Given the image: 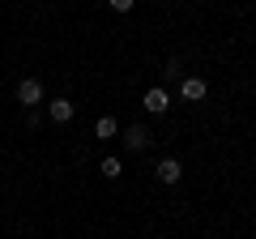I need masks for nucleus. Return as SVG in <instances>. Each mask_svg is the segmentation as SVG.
Instances as JSON below:
<instances>
[{
    "label": "nucleus",
    "mask_w": 256,
    "mask_h": 239,
    "mask_svg": "<svg viewBox=\"0 0 256 239\" xmlns=\"http://www.w3.org/2000/svg\"><path fill=\"white\" fill-rule=\"evenodd\" d=\"M150 141H154V137H150V128H141V124H132V128L124 132V146L132 150V154H141V150H146Z\"/></svg>",
    "instance_id": "obj_2"
},
{
    "label": "nucleus",
    "mask_w": 256,
    "mask_h": 239,
    "mask_svg": "<svg viewBox=\"0 0 256 239\" xmlns=\"http://www.w3.org/2000/svg\"><path fill=\"white\" fill-rule=\"evenodd\" d=\"M154 171H158V180H162V184H180V175H184V166L175 162V158H162V162H158Z\"/></svg>",
    "instance_id": "obj_3"
},
{
    "label": "nucleus",
    "mask_w": 256,
    "mask_h": 239,
    "mask_svg": "<svg viewBox=\"0 0 256 239\" xmlns=\"http://www.w3.org/2000/svg\"><path fill=\"white\" fill-rule=\"evenodd\" d=\"M18 102H22V107H30V111H34L38 102H43V82H34V77H26V82L18 86Z\"/></svg>",
    "instance_id": "obj_1"
},
{
    "label": "nucleus",
    "mask_w": 256,
    "mask_h": 239,
    "mask_svg": "<svg viewBox=\"0 0 256 239\" xmlns=\"http://www.w3.org/2000/svg\"><path fill=\"white\" fill-rule=\"evenodd\" d=\"M120 171H124V166H120V158H102V175H107V180H116Z\"/></svg>",
    "instance_id": "obj_8"
},
{
    "label": "nucleus",
    "mask_w": 256,
    "mask_h": 239,
    "mask_svg": "<svg viewBox=\"0 0 256 239\" xmlns=\"http://www.w3.org/2000/svg\"><path fill=\"white\" fill-rule=\"evenodd\" d=\"M47 111H52L56 124H68V120H73V102H68V98H52V107H47Z\"/></svg>",
    "instance_id": "obj_6"
},
{
    "label": "nucleus",
    "mask_w": 256,
    "mask_h": 239,
    "mask_svg": "<svg viewBox=\"0 0 256 239\" xmlns=\"http://www.w3.org/2000/svg\"><path fill=\"white\" fill-rule=\"evenodd\" d=\"M132 4H137V0H111V9H116V13H128Z\"/></svg>",
    "instance_id": "obj_9"
},
{
    "label": "nucleus",
    "mask_w": 256,
    "mask_h": 239,
    "mask_svg": "<svg viewBox=\"0 0 256 239\" xmlns=\"http://www.w3.org/2000/svg\"><path fill=\"white\" fill-rule=\"evenodd\" d=\"M166 107H171V98H166V90H146V111H150V116H162Z\"/></svg>",
    "instance_id": "obj_5"
},
{
    "label": "nucleus",
    "mask_w": 256,
    "mask_h": 239,
    "mask_svg": "<svg viewBox=\"0 0 256 239\" xmlns=\"http://www.w3.org/2000/svg\"><path fill=\"white\" fill-rule=\"evenodd\" d=\"M180 94H184L188 102H201V98H205V82H201V77H184V82H180Z\"/></svg>",
    "instance_id": "obj_4"
},
{
    "label": "nucleus",
    "mask_w": 256,
    "mask_h": 239,
    "mask_svg": "<svg viewBox=\"0 0 256 239\" xmlns=\"http://www.w3.org/2000/svg\"><path fill=\"white\" fill-rule=\"evenodd\" d=\"M94 132H98V137H116L120 128H116V120H107V116H102L98 124H94Z\"/></svg>",
    "instance_id": "obj_7"
}]
</instances>
